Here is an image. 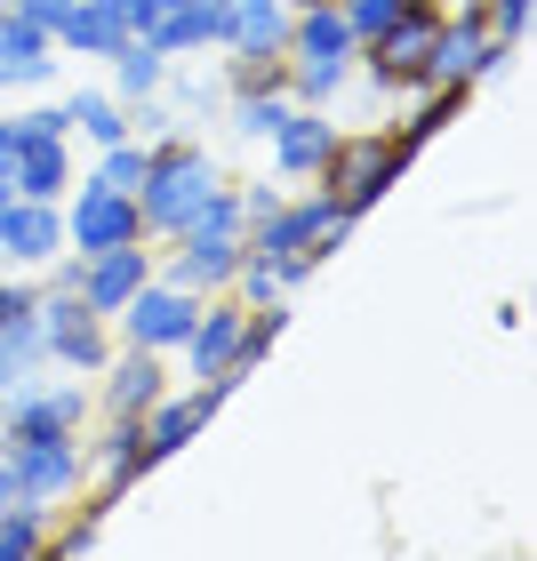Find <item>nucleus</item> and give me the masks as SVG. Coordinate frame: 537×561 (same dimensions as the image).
<instances>
[{
	"label": "nucleus",
	"mask_w": 537,
	"mask_h": 561,
	"mask_svg": "<svg viewBox=\"0 0 537 561\" xmlns=\"http://www.w3.org/2000/svg\"><path fill=\"white\" fill-rule=\"evenodd\" d=\"M241 329H249V305H233V297H217V305H201L193 313V329H185V362H193V377H217V369H241Z\"/></svg>",
	"instance_id": "obj_12"
},
{
	"label": "nucleus",
	"mask_w": 537,
	"mask_h": 561,
	"mask_svg": "<svg viewBox=\"0 0 537 561\" xmlns=\"http://www.w3.org/2000/svg\"><path fill=\"white\" fill-rule=\"evenodd\" d=\"M105 377H113V386H105L113 417H145L152 401L169 393V369H161V353H145V345H129V362H113Z\"/></svg>",
	"instance_id": "obj_18"
},
{
	"label": "nucleus",
	"mask_w": 537,
	"mask_h": 561,
	"mask_svg": "<svg viewBox=\"0 0 537 561\" xmlns=\"http://www.w3.org/2000/svg\"><path fill=\"white\" fill-rule=\"evenodd\" d=\"M9 169H16V193H24V201H65V185H72V152H65V137L9 152Z\"/></svg>",
	"instance_id": "obj_20"
},
{
	"label": "nucleus",
	"mask_w": 537,
	"mask_h": 561,
	"mask_svg": "<svg viewBox=\"0 0 537 561\" xmlns=\"http://www.w3.org/2000/svg\"><path fill=\"white\" fill-rule=\"evenodd\" d=\"M48 137H65V113H57V105L0 121V161H9V152H24V145H48Z\"/></svg>",
	"instance_id": "obj_28"
},
{
	"label": "nucleus",
	"mask_w": 537,
	"mask_h": 561,
	"mask_svg": "<svg viewBox=\"0 0 537 561\" xmlns=\"http://www.w3.org/2000/svg\"><path fill=\"white\" fill-rule=\"evenodd\" d=\"M161 9H185V0H161Z\"/></svg>",
	"instance_id": "obj_39"
},
{
	"label": "nucleus",
	"mask_w": 537,
	"mask_h": 561,
	"mask_svg": "<svg viewBox=\"0 0 537 561\" xmlns=\"http://www.w3.org/2000/svg\"><path fill=\"white\" fill-rule=\"evenodd\" d=\"M209 417H217V410H209V401H201V393H185V401H169V393H161V401H152V410H145V449H152V457L185 449V442H193V433L209 425Z\"/></svg>",
	"instance_id": "obj_21"
},
{
	"label": "nucleus",
	"mask_w": 537,
	"mask_h": 561,
	"mask_svg": "<svg viewBox=\"0 0 537 561\" xmlns=\"http://www.w3.org/2000/svg\"><path fill=\"white\" fill-rule=\"evenodd\" d=\"M161 81H169V57H161V48H145V41H121V48H113V96H121V105L161 96Z\"/></svg>",
	"instance_id": "obj_24"
},
{
	"label": "nucleus",
	"mask_w": 537,
	"mask_h": 561,
	"mask_svg": "<svg viewBox=\"0 0 537 561\" xmlns=\"http://www.w3.org/2000/svg\"><path fill=\"white\" fill-rule=\"evenodd\" d=\"M338 9H345V24H353V41H377V33L393 24L401 0H338Z\"/></svg>",
	"instance_id": "obj_29"
},
{
	"label": "nucleus",
	"mask_w": 537,
	"mask_h": 561,
	"mask_svg": "<svg viewBox=\"0 0 537 561\" xmlns=\"http://www.w3.org/2000/svg\"><path fill=\"white\" fill-rule=\"evenodd\" d=\"M0 201H16V169L9 161H0Z\"/></svg>",
	"instance_id": "obj_37"
},
{
	"label": "nucleus",
	"mask_w": 537,
	"mask_h": 561,
	"mask_svg": "<svg viewBox=\"0 0 537 561\" xmlns=\"http://www.w3.org/2000/svg\"><path fill=\"white\" fill-rule=\"evenodd\" d=\"M409 152H418V145H401V137H338V152L321 161V176H329V193H338L345 209L362 217L386 185H401Z\"/></svg>",
	"instance_id": "obj_4"
},
{
	"label": "nucleus",
	"mask_w": 537,
	"mask_h": 561,
	"mask_svg": "<svg viewBox=\"0 0 537 561\" xmlns=\"http://www.w3.org/2000/svg\"><path fill=\"white\" fill-rule=\"evenodd\" d=\"M89 546H96V514H81V522L57 538V553H89Z\"/></svg>",
	"instance_id": "obj_34"
},
{
	"label": "nucleus",
	"mask_w": 537,
	"mask_h": 561,
	"mask_svg": "<svg viewBox=\"0 0 537 561\" xmlns=\"http://www.w3.org/2000/svg\"><path fill=\"white\" fill-rule=\"evenodd\" d=\"M433 33H442V0H401L386 33H377V41H362V57H369V72H377L386 89H425Z\"/></svg>",
	"instance_id": "obj_3"
},
{
	"label": "nucleus",
	"mask_w": 537,
	"mask_h": 561,
	"mask_svg": "<svg viewBox=\"0 0 537 561\" xmlns=\"http://www.w3.org/2000/svg\"><path fill=\"white\" fill-rule=\"evenodd\" d=\"M273 209H281V185H249V193H241V233H249L258 217H273Z\"/></svg>",
	"instance_id": "obj_32"
},
{
	"label": "nucleus",
	"mask_w": 537,
	"mask_h": 561,
	"mask_svg": "<svg viewBox=\"0 0 537 561\" xmlns=\"http://www.w3.org/2000/svg\"><path fill=\"white\" fill-rule=\"evenodd\" d=\"M225 48H233V57H289V9H281V0H233Z\"/></svg>",
	"instance_id": "obj_17"
},
{
	"label": "nucleus",
	"mask_w": 537,
	"mask_h": 561,
	"mask_svg": "<svg viewBox=\"0 0 537 561\" xmlns=\"http://www.w3.org/2000/svg\"><path fill=\"white\" fill-rule=\"evenodd\" d=\"M0 417H9V393H0Z\"/></svg>",
	"instance_id": "obj_38"
},
{
	"label": "nucleus",
	"mask_w": 537,
	"mask_h": 561,
	"mask_svg": "<svg viewBox=\"0 0 537 561\" xmlns=\"http://www.w3.org/2000/svg\"><path fill=\"white\" fill-rule=\"evenodd\" d=\"M33 297H41V289H24V280H0V329H9L16 313H33Z\"/></svg>",
	"instance_id": "obj_33"
},
{
	"label": "nucleus",
	"mask_w": 537,
	"mask_h": 561,
	"mask_svg": "<svg viewBox=\"0 0 537 561\" xmlns=\"http://www.w3.org/2000/svg\"><path fill=\"white\" fill-rule=\"evenodd\" d=\"M185 249H176V265H169V280L176 289H193V297H217V289H233V273H241V233H176Z\"/></svg>",
	"instance_id": "obj_13"
},
{
	"label": "nucleus",
	"mask_w": 537,
	"mask_h": 561,
	"mask_svg": "<svg viewBox=\"0 0 537 561\" xmlns=\"http://www.w3.org/2000/svg\"><path fill=\"white\" fill-rule=\"evenodd\" d=\"M193 313H201L193 289H176V280H145L113 321L129 329V345H145V353H176V345H185V329H193Z\"/></svg>",
	"instance_id": "obj_8"
},
{
	"label": "nucleus",
	"mask_w": 537,
	"mask_h": 561,
	"mask_svg": "<svg viewBox=\"0 0 537 561\" xmlns=\"http://www.w3.org/2000/svg\"><path fill=\"white\" fill-rule=\"evenodd\" d=\"M225 185L217 161L201 145H152V161H145V185H137V217H145V233H185V225L201 217V201H209Z\"/></svg>",
	"instance_id": "obj_1"
},
{
	"label": "nucleus",
	"mask_w": 537,
	"mask_h": 561,
	"mask_svg": "<svg viewBox=\"0 0 537 561\" xmlns=\"http://www.w3.org/2000/svg\"><path fill=\"white\" fill-rule=\"evenodd\" d=\"M345 233H353V209L338 193H313V201H281L273 217H258L241 233V249H249V257H313L321 265Z\"/></svg>",
	"instance_id": "obj_2"
},
{
	"label": "nucleus",
	"mask_w": 537,
	"mask_h": 561,
	"mask_svg": "<svg viewBox=\"0 0 537 561\" xmlns=\"http://www.w3.org/2000/svg\"><path fill=\"white\" fill-rule=\"evenodd\" d=\"M24 553H48V522H41V505H9L0 514V561H24Z\"/></svg>",
	"instance_id": "obj_26"
},
{
	"label": "nucleus",
	"mask_w": 537,
	"mask_h": 561,
	"mask_svg": "<svg viewBox=\"0 0 537 561\" xmlns=\"http://www.w3.org/2000/svg\"><path fill=\"white\" fill-rule=\"evenodd\" d=\"M48 33H57V48H72V57H113V48L129 41V24L105 16L96 0H72V9H65L57 24H48Z\"/></svg>",
	"instance_id": "obj_19"
},
{
	"label": "nucleus",
	"mask_w": 537,
	"mask_h": 561,
	"mask_svg": "<svg viewBox=\"0 0 537 561\" xmlns=\"http://www.w3.org/2000/svg\"><path fill=\"white\" fill-rule=\"evenodd\" d=\"M33 321H41V337H48V362H65V369H105V321H96L72 289L33 297Z\"/></svg>",
	"instance_id": "obj_9"
},
{
	"label": "nucleus",
	"mask_w": 537,
	"mask_h": 561,
	"mask_svg": "<svg viewBox=\"0 0 537 561\" xmlns=\"http://www.w3.org/2000/svg\"><path fill=\"white\" fill-rule=\"evenodd\" d=\"M145 161H152V145L121 137V145H105V161H96V185H113V193H137V185H145Z\"/></svg>",
	"instance_id": "obj_27"
},
{
	"label": "nucleus",
	"mask_w": 537,
	"mask_h": 561,
	"mask_svg": "<svg viewBox=\"0 0 537 561\" xmlns=\"http://www.w3.org/2000/svg\"><path fill=\"white\" fill-rule=\"evenodd\" d=\"M0 457H9L16 473V497L24 505H65L72 490H81V433H41V442H0Z\"/></svg>",
	"instance_id": "obj_6"
},
{
	"label": "nucleus",
	"mask_w": 537,
	"mask_h": 561,
	"mask_svg": "<svg viewBox=\"0 0 537 561\" xmlns=\"http://www.w3.org/2000/svg\"><path fill=\"white\" fill-rule=\"evenodd\" d=\"M145 466H152V449H145V417H113V433L96 442V473H105V490L121 497Z\"/></svg>",
	"instance_id": "obj_22"
},
{
	"label": "nucleus",
	"mask_w": 537,
	"mask_h": 561,
	"mask_svg": "<svg viewBox=\"0 0 537 561\" xmlns=\"http://www.w3.org/2000/svg\"><path fill=\"white\" fill-rule=\"evenodd\" d=\"M289 57H362V41H353V24L338 0H305L289 9Z\"/></svg>",
	"instance_id": "obj_16"
},
{
	"label": "nucleus",
	"mask_w": 537,
	"mask_h": 561,
	"mask_svg": "<svg viewBox=\"0 0 537 561\" xmlns=\"http://www.w3.org/2000/svg\"><path fill=\"white\" fill-rule=\"evenodd\" d=\"M145 280H152L145 241H121V249H96V257H72V265L57 273V289H72L96 321H113L121 305H129V297L145 289Z\"/></svg>",
	"instance_id": "obj_5"
},
{
	"label": "nucleus",
	"mask_w": 537,
	"mask_h": 561,
	"mask_svg": "<svg viewBox=\"0 0 537 561\" xmlns=\"http://www.w3.org/2000/svg\"><path fill=\"white\" fill-rule=\"evenodd\" d=\"M65 249V209L57 201H0V257L9 265H48Z\"/></svg>",
	"instance_id": "obj_10"
},
{
	"label": "nucleus",
	"mask_w": 537,
	"mask_h": 561,
	"mask_svg": "<svg viewBox=\"0 0 537 561\" xmlns=\"http://www.w3.org/2000/svg\"><path fill=\"white\" fill-rule=\"evenodd\" d=\"M522 24H529V0H490V33L498 41H522Z\"/></svg>",
	"instance_id": "obj_31"
},
{
	"label": "nucleus",
	"mask_w": 537,
	"mask_h": 561,
	"mask_svg": "<svg viewBox=\"0 0 537 561\" xmlns=\"http://www.w3.org/2000/svg\"><path fill=\"white\" fill-rule=\"evenodd\" d=\"M121 241H145L137 193H113V185H96V176H81V193H72V209H65V249L96 257V249H121Z\"/></svg>",
	"instance_id": "obj_7"
},
{
	"label": "nucleus",
	"mask_w": 537,
	"mask_h": 561,
	"mask_svg": "<svg viewBox=\"0 0 537 561\" xmlns=\"http://www.w3.org/2000/svg\"><path fill=\"white\" fill-rule=\"evenodd\" d=\"M289 113V89H233V129L241 137H273Z\"/></svg>",
	"instance_id": "obj_25"
},
{
	"label": "nucleus",
	"mask_w": 537,
	"mask_h": 561,
	"mask_svg": "<svg viewBox=\"0 0 537 561\" xmlns=\"http://www.w3.org/2000/svg\"><path fill=\"white\" fill-rule=\"evenodd\" d=\"M65 129H81L89 145H121V137H129V105H121V96L113 89H81V96H65Z\"/></svg>",
	"instance_id": "obj_23"
},
{
	"label": "nucleus",
	"mask_w": 537,
	"mask_h": 561,
	"mask_svg": "<svg viewBox=\"0 0 537 561\" xmlns=\"http://www.w3.org/2000/svg\"><path fill=\"white\" fill-rule=\"evenodd\" d=\"M89 417V393L81 386H24L9 393V417H0V442H41V433H81Z\"/></svg>",
	"instance_id": "obj_11"
},
{
	"label": "nucleus",
	"mask_w": 537,
	"mask_h": 561,
	"mask_svg": "<svg viewBox=\"0 0 537 561\" xmlns=\"http://www.w3.org/2000/svg\"><path fill=\"white\" fill-rule=\"evenodd\" d=\"M281 9H305V0H281Z\"/></svg>",
	"instance_id": "obj_40"
},
{
	"label": "nucleus",
	"mask_w": 537,
	"mask_h": 561,
	"mask_svg": "<svg viewBox=\"0 0 537 561\" xmlns=\"http://www.w3.org/2000/svg\"><path fill=\"white\" fill-rule=\"evenodd\" d=\"M9 9H16V16H33V24H57L72 0H9Z\"/></svg>",
	"instance_id": "obj_35"
},
{
	"label": "nucleus",
	"mask_w": 537,
	"mask_h": 561,
	"mask_svg": "<svg viewBox=\"0 0 537 561\" xmlns=\"http://www.w3.org/2000/svg\"><path fill=\"white\" fill-rule=\"evenodd\" d=\"M338 152V121H329L321 105H289L273 129V169L281 176H321V161Z\"/></svg>",
	"instance_id": "obj_14"
},
{
	"label": "nucleus",
	"mask_w": 537,
	"mask_h": 561,
	"mask_svg": "<svg viewBox=\"0 0 537 561\" xmlns=\"http://www.w3.org/2000/svg\"><path fill=\"white\" fill-rule=\"evenodd\" d=\"M48 72H57V33L33 16H0V89H41Z\"/></svg>",
	"instance_id": "obj_15"
},
{
	"label": "nucleus",
	"mask_w": 537,
	"mask_h": 561,
	"mask_svg": "<svg viewBox=\"0 0 537 561\" xmlns=\"http://www.w3.org/2000/svg\"><path fill=\"white\" fill-rule=\"evenodd\" d=\"M16 505V473H9V457H0V514Z\"/></svg>",
	"instance_id": "obj_36"
},
{
	"label": "nucleus",
	"mask_w": 537,
	"mask_h": 561,
	"mask_svg": "<svg viewBox=\"0 0 537 561\" xmlns=\"http://www.w3.org/2000/svg\"><path fill=\"white\" fill-rule=\"evenodd\" d=\"M96 9H105V16H121V24H129V41H137L145 24L161 16V0H96Z\"/></svg>",
	"instance_id": "obj_30"
}]
</instances>
